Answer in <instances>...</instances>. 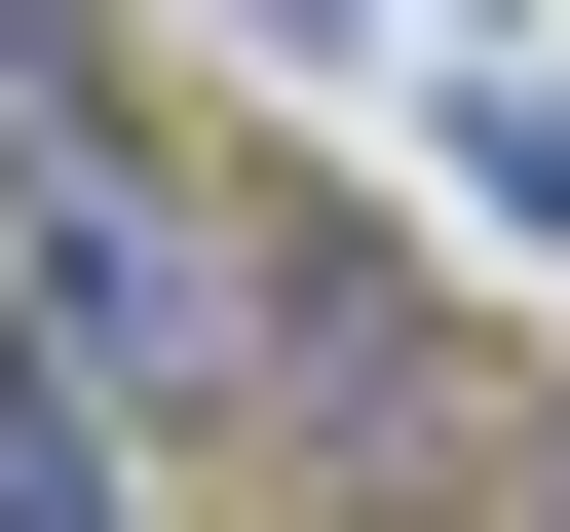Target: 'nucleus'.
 I'll use <instances>...</instances> for the list:
<instances>
[{"label":"nucleus","instance_id":"1","mask_svg":"<svg viewBox=\"0 0 570 532\" xmlns=\"http://www.w3.org/2000/svg\"><path fill=\"white\" fill-rule=\"evenodd\" d=\"M494 456H532V381L419 305V228L343 152H266V494L305 532H494Z\"/></svg>","mask_w":570,"mask_h":532},{"label":"nucleus","instance_id":"2","mask_svg":"<svg viewBox=\"0 0 570 532\" xmlns=\"http://www.w3.org/2000/svg\"><path fill=\"white\" fill-rule=\"evenodd\" d=\"M0 532H153V456H115V418H77L39 343H0Z\"/></svg>","mask_w":570,"mask_h":532},{"label":"nucleus","instance_id":"3","mask_svg":"<svg viewBox=\"0 0 570 532\" xmlns=\"http://www.w3.org/2000/svg\"><path fill=\"white\" fill-rule=\"evenodd\" d=\"M419 152H456V190H494V228L570 266V77H494V39H456V115H419Z\"/></svg>","mask_w":570,"mask_h":532},{"label":"nucleus","instance_id":"4","mask_svg":"<svg viewBox=\"0 0 570 532\" xmlns=\"http://www.w3.org/2000/svg\"><path fill=\"white\" fill-rule=\"evenodd\" d=\"M494 532H570V418H532V456H494Z\"/></svg>","mask_w":570,"mask_h":532},{"label":"nucleus","instance_id":"5","mask_svg":"<svg viewBox=\"0 0 570 532\" xmlns=\"http://www.w3.org/2000/svg\"><path fill=\"white\" fill-rule=\"evenodd\" d=\"M419 39H494V0H419Z\"/></svg>","mask_w":570,"mask_h":532}]
</instances>
